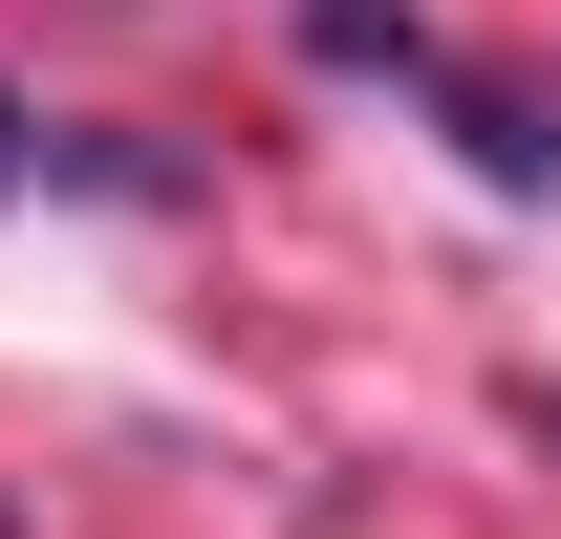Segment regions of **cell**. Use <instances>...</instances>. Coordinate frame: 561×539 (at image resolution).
Wrapping results in <instances>:
<instances>
[{
	"label": "cell",
	"instance_id": "1",
	"mask_svg": "<svg viewBox=\"0 0 561 539\" xmlns=\"http://www.w3.org/2000/svg\"><path fill=\"white\" fill-rule=\"evenodd\" d=\"M0 173H22V108H0Z\"/></svg>",
	"mask_w": 561,
	"mask_h": 539
}]
</instances>
